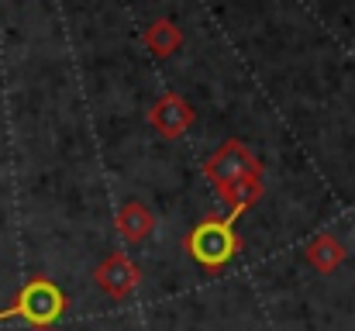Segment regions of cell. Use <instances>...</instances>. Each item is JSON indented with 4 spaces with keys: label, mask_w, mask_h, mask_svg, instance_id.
<instances>
[{
    "label": "cell",
    "mask_w": 355,
    "mask_h": 331,
    "mask_svg": "<svg viewBox=\"0 0 355 331\" xmlns=\"http://www.w3.org/2000/svg\"><path fill=\"white\" fill-rule=\"evenodd\" d=\"M152 124H155L162 135H180V131L190 124V108H187L180 97H166L159 108L152 110Z\"/></svg>",
    "instance_id": "277c9868"
},
{
    "label": "cell",
    "mask_w": 355,
    "mask_h": 331,
    "mask_svg": "<svg viewBox=\"0 0 355 331\" xmlns=\"http://www.w3.org/2000/svg\"><path fill=\"white\" fill-rule=\"evenodd\" d=\"M118 228H121V235H124V238H131V241H135V238H141V235L152 228V221H148V214H145L141 207H135V204H131V207H124V211H121Z\"/></svg>",
    "instance_id": "52a82bcc"
},
{
    "label": "cell",
    "mask_w": 355,
    "mask_h": 331,
    "mask_svg": "<svg viewBox=\"0 0 355 331\" xmlns=\"http://www.w3.org/2000/svg\"><path fill=\"white\" fill-rule=\"evenodd\" d=\"M190 255L204 266V269H221L232 255L238 252V238L232 231V218L228 221H200L190 238H187Z\"/></svg>",
    "instance_id": "7a4b0ae2"
},
{
    "label": "cell",
    "mask_w": 355,
    "mask_h": 331,
    "mask_svg": "<svg viewBox=\"0 0 355 331\" xmlns=\"http://www.w3.org/2000/svg\"><path fill=\"white\" fill-rule=\"evenodd\" d=\"M307 259H311V266H318L321 273H331V269L345 259V248H342V241H338V238L321 235V238H314V241H311Z\"/></svg>",
    "instance_id": "5b68a950"
},
{
    "label": "cell",
    "mask_w": 355,
    "mask_h": 331,
    "mask_svg": "<svg viewBox=\"0 0 355 331\" xmlns=\"http://www.w3.org/2000/svg\"><path fill=\"white\" fill-rule=\"evenodd\" d=\"M45 331H49V328H45Z\"/></svg>",
    "instance_id": "ba28073f"
},
{
    "label": "cell",
    "mask_w": 355,
    "mask_h": 331,
    "mask_svg": "<svg viewBox=\"0 0 355 331\" xmlns=\"http://www.w3.org/2000/svg\"><path fill=\"white\" fill-rule=\"evenodd\" d=\"M176 45H180V35H176V28H173L169 21L152 24V31H148V49H152L155 56H166V52H173Z\"/></svg>",
    "instance_id": "8992f818"
},
{
    "label": "cell",
    "mask_w": 355,
    "mask_h": 331,
    "mask_svg": "<svg viewBox=\"0 0 355 331\" xmlns=\"http://www.w3.org/2000/svg\"><path fill=\"white\" fill-rule=\"evenodd\" d=\"M97 283L111 294V297H128L138 287V269L124 259V255H111L101 269H97Z\"/></svg>",
    "instance_id": "3957f363"
},
{
    "label": "cell",
    "mask_w": 355,
    "mask_h": 331,
    "mask_svg": "<svg viewBox=\"0 0 355 331\" xmlns=\"http://www.w3.org/2000/svg\"><path fill=\"white\" fill-rule=\"evenodd\" d=\"M62 314H66V297H62V290H59L52 280L38 276V280H31V283H24V287H21V294L10 300V307H3V311H0V325H3V321L21 318L24 325L52 328Z\"/></svg>",
    "instance_id": "6da1fadb"
}]
</instances>
